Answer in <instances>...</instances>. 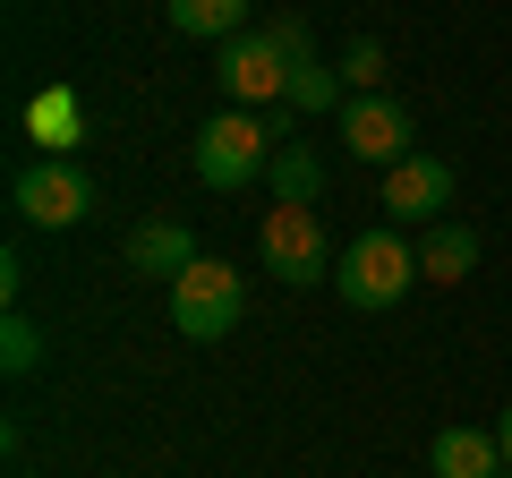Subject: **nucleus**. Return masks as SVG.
I'll return each instance as SVG.
<instances>
[{"label": "nucleus", "instance_id": "1", "mask_svg": "<svg viewBox=\"0 0 512 478\" xmlns=\"http://www.w3.org/2000/svg\"><path fill=\"white\" fill-rule=\"evenodd\" d=\"M274 137H282V111H214L197 137H188V163H197L205 188H248L256 171H274Z\"/></svg>", "mask_w": 512, "mask_h": 478}, {"label": "nucleus", "instance_id": "2", "mask_svg": "<svg viewBox=\"0 0 512 478\" xmlns=\"http://www.w3.org/2000/svg\"><path fill=\"white\" fill-rule=\"evenodd\" d=\"M410 282H419V248H410L402 231H393V222H376V231H359L342 248V265H333V291L350 299V308H393V299L410 291Z\"/></svg>", "mask_w": 512, "mask_h": 478}, {"label": "nucleus", "instance_id": "3", "mask_svg": "<svg viewBox=\"0 0 512 478\" xmlns=\"http://www.w3.org/2000/svg\"><path fill=\"white\" fill-rule=\"evenodd\" d=\"M256 257H265V274L291 282V291H308V282H325L333 248H325V222H316V205H274V214L256 222Z\"/></svg>", "mask_w": 512, "mask_h": 478}, {"label": "nucleus", "instance_id": "4", "mask_svg": "<svg viewBox=\"0 0 512 478\" xmlns=\"http://www.w3.org/2000/svg\"><path fill=\"white\" fill-rule=\"evenodd\" d=\"M239 308H248V282H239V265H222V257H197L180 282H171V325H180L188 342H222V333L239 325Z\"/></svg>", "mask_w": 512, "mask_h": 478}, {"label": "nucleus", "instance_id": "5", "mask_svg": "<svg viewBox=\"0 0 512 478\" xmlns=\"http://www.w3.org/2000/svg\"><path fill=\"white\" fill-rule=\"evenodd\" d=\"M9 205H18V222H35V231H77V222L94 214V180L77 163H26L18 188H9Z\"/></svg>", "mask_w": 512, "mask_h": 478}, {"label": "nucleus", "instance_id": "6", "mask_svg": "<svg viewBox=\"0 0 512 478\" xmlns=\"http://www.w3.org/2000/svg\"><path fill=\"white\" fill-rule=\"evenodd\" d=\"M214 77H222V94H231V111H265V103L291 94V52L256 26V35H231V43H222Z\"/></svg>", "mask_w": 512, "mask_h": 478}, {"label": "nucleus", "instance_id": "7", "mask_svg": "<svg viewBox=\"0 0 512 478\" xmlns=\"http://www.w3.org/2000/svg\"><path fill=\"white\" fill-rule=\"evenodd\" d=\"M342 146L359 154V163L393 171L410 154V111L393 103V94H350V103H342Z\"/></svg>", "mask_w": 512, "mask_h": 478}, {"label": "nucleus", "instance_id": "8", "mask_svg": "<svg viewBox=\"0 0 512 478\" xmlns=\"http://www.w3.org/2000/svg\"><path fill=\"white\" fill-rule=\"evenodd\" d=\"M444 205H453V163L402 154V163L384 171V214H393V231L402 222H444Z\"/></svg>", "mask_w": 512, "mask_h": 478}, {"label": "nucleus", "instance_id": "9", "mask_svg": "<svg viewBox=\"0 0 512 478\" xmlns=\"http://www.w3.org/2000/svg\"><path fill=\"white\" fill-rule=\"evenodd\" d=\"M188 265H197V239H188L180 222H137V231H128V274H163V282H180Z\"/></svg>", "mask_w": 512, "mask_h": 478}, {"label": "nucleus", "instance_id": "10", "mask_svg": "<svg viewBox=\"0 0 512 478\" xmlns=\"http://www.w3.org/2000/svg\"><path fill=\"white\" fill-rule=\"evenodd\" d=\"M470 265H478V231H470V222H453V214L427 222V239H419V282H461Z\"/></svg>", "mask_w": 512, "mask_h": 478}, {"label": "nucleus", "instance_id": "11", "mask_svg": "<svg viewBox=\"0 0 512 478\" xmlns=\"http://www.w3.org/2000/svg\"><path fill=\"white\" fill-rule=\"evenodd\" d=\"M436 478H504V444L487 427H444L436 436Z\"/></svg>", "mask_w": 512, "mask_h": 478}, {"label": "nucleus", "instance_id": "12", "mask_svg": "<svg viewBox=\"0 0 512 478\" xmlns=\"http://www.w3.org/2000/svg\"><path fill=\"white\" fill-rule=\"evenodd\" d=\"M26 129H35V146L52 154V163H69V146H77V94L69 86L35 94V103H26Z\"/></svg>", "mask_w": 512, "mask_h": 478}, {"label": "nucleus", "instance_id": "13", "mask_svg": "<svg viewBox=\"0 0 512 478\" xmlns=\"http://www.w3.org/2000/svg\"><path fill=\"white\" fill-rule=\"evenodd\" d=\"M163 18L180 26V35H248V0H163Z\"/></svg>", "mask_w": 512, "mask_h": 478}, {"label": "nucleus", "instance_id": "14", "mask_svg": "<svg viewBox=\"0 0 512 478\" xmlns=\"http://www.w3.org/2000/svg\"><path fill=\"white\" fill-rule=\"evenodd\" d=\"M282 111H342V69H325V60H291V94H282Z\"/></svg>", "mask_w": 512, "mask_h": 478}, {"label": "nucleus", "instance_id": "15", "mask_svg": "<svg viewBox=\"0 0 512 478\" xmlns=\"http://www.w3.org/2000/svg\"><path fill=\"white\" fill-rule=\"evenodd\" d=\"M265 188H274V205H316V188H325V171H316L308 146H282L274 171H265Z\"/></svg>", "mask_w": 512, "mask_h": 478}, {"label": "nucleus", "instance_id": "16", "mask_svg": "<svg viewBox=\"0 0 512 478\" xmlns=\"http://www.w3.org/2000/svg\"><path fill=\"white\" fill-rule=\"evenodd\" d=\"M0 368H9V376H35V368H43V333L26 325L18 308L0 316Z\"/></svg>", "mask_w": 512, "mask_h": 478}, {"label": "nucleus", "instance_id": "17", "mask_svg": "<svg viewBox=\"0 0 512 478\" xmlns=\"http://www.w3.org/2000/svg\"><path fill=\"white\" fill-rule=\"evenodd\" d=\"M342 86H359V94L384 86V43H376V35H359V43L342 52Z\"/></svg>", "mask_w": 512, "mask_h": 478}, {"label": "nucleus", "instance_id": "18", "mask_svg": "<svg viewBox=\"0 0 512 478\" xmlns=\"http://www.w3.org/2000/svg\"><path fill=\"white\" fill-rule=\"evenodd\" d=\"M265 35H274V43H282V52H291V60H308V52H316V43H308V26H299V18H274V26H265Z\"/></svg>", "mask_w": 512, "mask_h": 478}, {"label": "nucleus", "instance_id": "19", "mask_svg": "<svg viewBox=\"0 0 512 478\" xmlns=\"http://www.w3.org/2000/svg\"><path fill=\"white\" fill-rule=\"evenodd\" d=\"M495 444H504V470H512V410H504V419H495Z\"/></svg>", "mask_w": 512, "mask_h": 478}, {"label": "nucleus", "instance_id": "20", "mask_svg": "<svg viewBox=\"0 0 512 478\" xmlns=\"http://www.w3.org/2000/svg\"><path fill=\"white\" fill-rule=\"evenodd\" d=\"M504 478H512V470H504Z\"/></svg>", "mask_w": 512, "mask_h": 478}]
</instances>
